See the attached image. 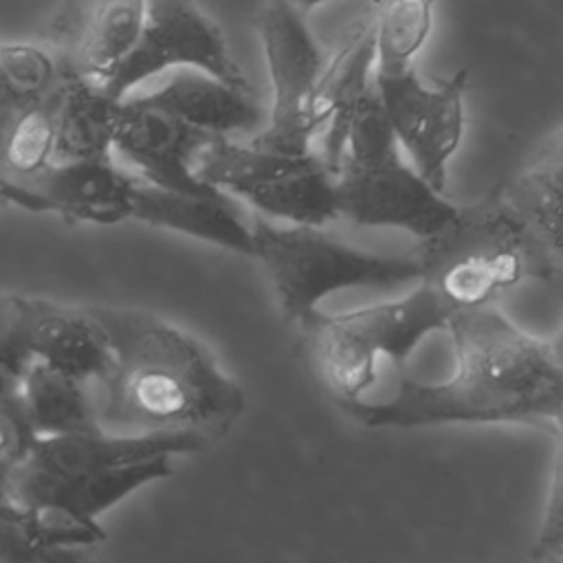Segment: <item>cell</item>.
Segmentation results:
<instances>
[{"instance_id":"7","label":"cell","mask_w":563,"mask_h":563,"mask_svg":"<svg viewBox=\"0 0 563 563\" xmlns=\"http://www.w3.org/2000/svg\"><path fill=\"white\" fill-rule=\"evenodd\" d=\"M198 176L255 209L297 224L339 216L336 176L317 152H282L216 136L198 156Z\"/></svg>"},{"instance_id":"4","label":"cell","mask_w":563,"mask_h":563,"mask_svg":"<svg viewBox=\"0 0 563 563\" xmlns=\"http://www.w3.org/2000/svg\"><path fill=\"white\" fill-rule=\"evenodd\" d=\"M398 145L374 81L350 121L347 150L336 172L339 216L354 224L405 229L422 240L449 227L460 205L407 165Z\"/></svg>"},{"instance_id":"8","label":"cell","mask_w":563,"mask_h":563,"mask_svg":"<svg viewBox=\"0 0 563 563\" xmlns=\"http://www.w3.org/2000/svg\"><path fill=\"white\" fill-rule=\"evenodd\" d=\"M257 33L273 97L268 119L251 143L282 152H310L317 132L325 128L319 106L323 59L303 11L288 0H271L257 18Z\"/></svg>"},{"instance_id":"5","label":"cell","mask_w":563,"mask_h":563,"mask_svg":"<svg viewBox=\"0 0 563 563\" xmlns=\"http://www.w3.org/2000/svg\"><path fill=\"white\" fill-rule=\"evenodd\" d=\"M413 255L420 262L418 282L429 284L455 314L534 277L523 227L501 187L460 207L455 220L422 238Z\"/></svg>"},{"instance_id":"32","label":"cell","mask_w":563,"mask_h":563,"mask_svg":"<svg viewBox=\"0 0 563 563\" xmlns=\"http://www.w3.org/2000/svg\"><path fill=\"white\" fill-rule=\"evenodd\" d=\"M556 427H563V396H561V413H559V420H556V424L552 429H556Z\"/></svg>"},{"instance_id":"10","label":"cell","mask_w":563,"mask_h":563,"mask_svg":"<svg viewBox=\"0 0 563 563\" xmlns=\"http://www.w3.org/2000/svg\"><path fill=\"white\" fill-rule=\"evenodd\" d=\"M176 68H200L238 88H251L220 26L189 0H147L136 44L103 86L112 97L125 99L145 79Z\"/></svg>"},{"instance_id":"28","label":"cell","mask_w":563,"mask_h":563,"mask_svg":"<svg viewBox=\"0 0 563 563\" xmlns=\"http://www.w3.org/2000/svg\"><path fill=\"white\" fill-rule=\"evenodd\" d=\"M532 556L539 561H563V457L559 455L554 457L552 484Z\"/></svg>"},{"instance_id":"20","label":"cell","mask_w":563,"mask_h":563,"mask_svg":"<svg viewBox=\"0 0 563 563\" xmlns=\"http://www.w3.org/2000/svg\"><path fill=\"white\" fill-rule=\"evenodd\" d=\"M141 99L213 136L262 125V108L251 88H238L200 68H176L163 86Z\"/></svg>"},{"instance_id":"1","label":"cell","mask_w":563,"mask_h":563,"mask_svg":"<svg viewBox=\"0 0 563 563\" xmlns=\"http://www.w3.org/2000/svg\"><path fill=\"white\" fill-rule=\"evenodd\" d=\"M451 334L455 367L446 380L418 383L400 374L389 400H334L350 418L372 429L433 424L526 422L554 427L561 413L563 365L541 341L493 303L460 310Z\"/></svg>"},{"instance_id":"29","label":"cell","mask_w":563,"mask_h":563,"mask_svg":"<svg viewBox=\"0 0 563 563\" xmlns=\"http://www.w3.org/2000/svg\"><path fill=\"white\" fill-rule=\"evenodd\" d=\"M548 343H550V350H552L554 358L563 365V325L559 328V332H556Z\"/></svg>"},{"instance_id":"23","label":"cell","mask_w":563,"mask_h":563,"mask_svg":"<svg viewBox=\"0 0 563 563\" xmlns=\"http://www.w3.org/2000/svg\"><path fill=\"white\" fill-rule=\"evenodd\" d=\"M29 416L40 435H66L101 429L99 409L90 402L84 380L33 361L20 380Z\"/></svg>"},{"instance_id":"6","label":"cell","mask_w":563,"mask_h":563,"mask_svg":"<svg viewBox=\"0 0 563 563\" xmlns=\"http://www.w3.org/2000/svg\"><path fill=\"white\" fill-rule=\"evenodd\" d=\"M255 255L275 288L282 321L299 323L319 301L347 288H389L420 279L416 255H380L343 244L319 224L253 222Z\"/></svg>"},{"instance_id":"12","label":"cell","mask_w":563,"mask_h":563,"mask_svg":"<svg viewBox=\"0 0 563 563\" xmlns=\"http://www.w3.org/2000/svg\"><path fill=\"white\" fill-rule=\"evenodd\" d=\"M134 185L110 156L53 158L31 174H2V198L33 213L117 224L132 218Z\"/></svg>"},{"instance_id":"16","label":"cell","mask_w":563,"mask_h":563,"mask_svg":"<svg viewBox=\"0 0 563 563\" xmlns=\"http://www.w3.org/2000/svg\"><path fill=\"white\" fill-rule=\"evenodd\" d=\"M501 189L523 227L534 277H563V125Z\"/></svg>"},{"instance_id":"30","label":"cell","mask_w":563,"mask_h":563,"mask_svg":"<svg viewBox=\"0 0 563 563\" xmlns=\"http://www.w3.org/2000/svg\"><path fill=\"white\" fill-rule=\"evenodd\" d=\"M288 2H292L299 11H308V9H312V7H319V4H323V2H328V0H288Z\"/></svg>"},{"instance_id":"21","label":"cell","mask_w":563,"mask_h":563,"mask_svg":"<svg viewBox=\"0 0 563 563\" xmlns=\"http://www.w3.org/2000/svg\"><path fill=\"white\" fill-rule=\"evenodd\" d=\"M55 103V158H97L114 150V132L121 99L103 84L62 62V75L53 92Z\"/></svg>"},{"instance_id":"25","label":"cell","mask_w":563,"mask_h":563,"mask_svg":"<svg viewBox=\"0 0 563 563\" xmlns=\"http://www.w3.org/2000/svg\"><path fill=\"white\" fill-rule=\"evenodd\" d=\"M2 119L48 99L62 75V59L31 44H2Z\"/></svg>"},{"instance_id":"17","label":"cell","mask_w":563,"mask_h":563,"mask_svg":"<svg viewBox=\"0 0 563 563\" xmlns=\"http://www.w3.org/2000/svg\"><path fill=\"white\" fill-rule=\"evenodd\" d=\"M207 446L209 442L194 431L117 433L101 427L86 433L42 435L24 464L55 475H75L128 466L161 455L196 453Z\"/></svg>"},{"instance_id":"9","label":"cell","mask_w":563,"mask_h":563,"mask_svg":"<svg viewBox=\"0 0 563 563\" xmlns=\"http://www.w3.org/2000/svg\"><path fill=\"white\" fill-rule=\"evenodd\" d=\"M33 361H44L79 380H101L112 367L103 323L86 308L42 297L7 295L0 325V376L22 380Z\"/></svg>"},{"instance_id":"2","label":"cell","mask_w":563,"mask_h":563,"mask_svg":"<svg viewBox=\"0 0 563 563\" xmlns=\"http://www.w3.org/2000/svg\"><path fill=\"white\" fill-rule=\"evenodd\" d=\"M103 323L112 367L101 378V427L117 433L194 431L209 444L246 409L242 385L189 332L134 308L88 306Z\"/></svg>"},{"instance_id":"27","label":"cell","mask_w":563,"mask_h":563,"mask_svg":"<svg viewBox=\"0 0 563 563\" xmlns=\"http://www.w3.org/2000/svg\"><path fill=\"white\" fill-rule=\"evenodd\" d=\"M40 438L42 435L29 416L20 383L0 376V477L22 466Z\"/></svg>"},{"instance_id":"3","label":"cell","mask_w":563,"mask_h":563,"mask_svg":"<svg viewBox=\"0 0 563 563\" xmlns=\"http://www.w3.org/2000/svg\"><path fill=\"white\" fill-rule=\"evenodd\" d=\"M453 317L455 310L429 284L418 282L402 299L336 314L312 310L297 323V343L334 400L361 398L376 378L378 358H389L402 372L418 343L446 330Z\"/></svg>"},{"instance_id":"18","label":"cell","mask_w":563,"mask_h":563,"mask_svg":"<svg viewBox=\"0 0 563 563\" xmlns=\"http://www.w3.org/2000/svg\"><path fill=\"white\" fill-rule=\"evenodd\" d=\"M132 218L205 240L227 251L255 255L253 227L242 220L231 194L222 189L176 191L141 178L134 185Z\"/></svg>"},{"instance_id":"26","label":"cell","mask_w":563,"mask_h":563,"mask_svg":"<svg viewBox=\"0 0 563 563\" xmlns=\"http://www.w3.org/2000/svg\"><path fill=\"white\" fill-rule=\"evenodd\" d=\"M57 88V86H55ZM55 92V90H53ZM53 95L2 119V174H31L55 158Z\"/></svg>"},{"instance_id":"24","label":"cell","mask_w":563,"mask_h":563,"mask_svg":"<svg viewBox=\"0 0 563 563\" xmlns=\"http://www.w3.org/2000/svg\"><path fill=\"white\" fill-rule=\"evenodd\" d=\"M438 0H374L376 75L400 73L413 66L433 26Z\"/></svg>"},{"instance_id":"19","label":"cell","mask_w":563,"mask_h":563,"mask_svg":"<svg viewBox=\"0 0 563 563\" xmlns=\"http://www.w3.org/2000/svg\"><path fill=\"white\" fill-rule=\"evenodd\" d=\"M376 37L374 22H356L339 42L334 55L323 64L319 79V106L325 119L321 156L328 167L339 172L345 150L352 114L365 92L374 86Z\"/></svg>"},{"instance_id":"14","label":"cell","mask_w":563,"mask_h":563,"mask_svg":"<svg viewBox=\"0 0 563 563\" xmlns=\"http://www.w3.org/2000/svg\"><path fill=\"white\" fill-rule=\"evenodd\" d=\"M172 475V455L75 475H55L29 464L0 477V493L20 504L62 512L84 526L101 528L99 515L136 488Z\"/></svg>"},{"instance_id":"13","label":"cell","mask_w":563,"mask_h":563,"mask_svg":"<svg viewBox=\"0 0 563 563\" xmlns=\"http://www.w3.org/2000/svg\"><path fill=\"white\" fill-rule=\"evenodd\" d=\"M216 136L141 97L121 99L114 150L143 180L176 191H213L198 176V156Z\"/></svg>"},{"instance_id":"31","label":"cell","mask_w":563,"mask_h":563,"mask_svg":"<svg viewBox=\"0 0 563 563\" xmlns=\"http://www.w3.org/2000/svg\"><path fill=\"white\" fill-rule=\"evenodd\" d=\"M554 431H556V435H559V444H556V455H559V457H563V427H556Z\"/></svg>"},{"instance_id":"15","label":"cell","mask_w":563,"mask_h":563,"mask_svg":"<svg viewBox=\"0 0 563 563\" xmlns=\"http://www.w3.org/2000/svg\"><path fill=\"white\" fill-rule=\"evenodd\" d=\"M147 0H59L48 22L57 57L103 84L136 44Z\"/></svg>"},{"instance_id":"11","label":"cell","mask_w":563,"mask_h":563,"mask_svg":"<svg viewBox=\"0 0 563 563\" xmlns=\"http://www.w3.org/2000/svg\"><path fill=\"white\" fill-rule=\"evenodd\" d=\"M374 81L398 143L413 167L435 187L444 189L446 167L464 134V92L468 73L427 84L416 66L400 73L376 75Z\"/></svg>"},{"instance_id":"22","label":"cell","mask_w":563,"mask_h":563,"mask_svg":"<svg viewBox=\"0 0 563 563\" xmlns=\"http://www.w3.org/2000/svg\"><path fill=\"white\" fill-rule=\"evenodd\" d=\"M103 528L84 526L62 512L0 497V561H79V548L106 541Z\"/></svg>"}]
</instances>
